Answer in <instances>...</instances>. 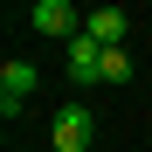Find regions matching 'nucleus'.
<instances>
[{"label": "nucleus", "mask_w": 152, "mask_h": 152, "mask_svg": "<svg viewBox=\"0 0 152 152\" xmlns=\"http://www.w3.org/2000/svg\"><path fill=\"white\" fill-rule=\"evenodd\" d=\"M28 28L35 35H56V42H76L83 35V14H69V0H35L28 7Z\"/></svg>", "instance_id": "obj_1"}, {"label": "nucleus", "mask_w": 152, "mask_h": 152, "mask_svg": "<svg viewBox=\"0 0 152 152\" xmlns=\"http://www.w3.org/2000/svg\"><path fill=\"white\" fill-rule=\"evenodd\" d=\"M35 83H42V69L14 56L7 69H0V111H7V118H21V104H28V97H35Z\"/></svg>", "instance_id": "obj_2"}, {"label": "nucleus", "mask_w": 152, "mask_h": 152, "mask_svg": "<svg viewBox=\"0 0 152 152\" xmlns=\"http://www.w3.org/2000/svg\"><path fill=\"white\" fill-rule=\"evenodd\" d=\"M90 138H97L90 104H62V111H56V152H83Z\"/></svg>", "instance_id": "obj_3"}, {"label": "nucleus", "mask_w": 152, "mask_h": 152, "mask_svg": "<svg viewBox=\"0 0 152 152\" xmlns=\"http://www.w3.org/2000/svg\"><path fill=\"white\" fill-rule=\"evenodd\" d=\"M124 28H132V21H124V7H90V14H83V35L104 42V48H124Z\"/></svg>", "instance_id": "obj_4"}, {"label": "nucleus", "mask_w": 152, "mask_h": 152, "mask_svg": "<svg viewBox=\"0 0 152 152\" xmlns=\"http://www.w3.org/2000/svg\"><path fill=\"white\" fill-rule=\"evenodd\" d=\"M97 76H104V42L76 35L69 42V83H97Z\"/></svg>", "instance_id": "obj_5"}, {"label": "nucleus", "mask_w": 152, "mask_h": 152, "mask_svg": "<svg viewBox=\"0 0 152 152\" xmlns=\"http://www.w3.org/2000/svg\"><path fill=\"white\" fill-rule=\"evenodd\" d=\"M97 83H132V56L124 48H104V76Z\"/></svg>", "instance_id": "obj_6"}]
</instances>
